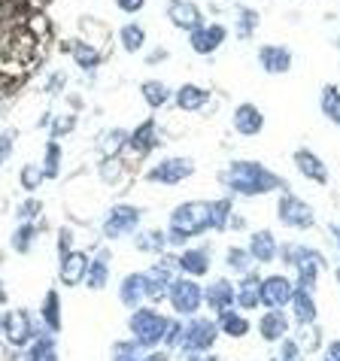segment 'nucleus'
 Listing matches in <instances>:
<instances>
[{
    "label": "nucleus",
    "mask_w": 340,
    "mask_h": 361,
    "mask_svg": "<svg viewBox=\"0 0 340 361\" xmlns=\"http://www.w3.org/2000/svg\"><path fill=\"white\" fill-rule=\"evenodd\" d=\"M222 183L225 188H231L234 195H243V197H258V195L283 192L286 188L279 173L262 167L258 161H240V158L228 164V170H222Z\"/></svg>",
    "instance_id": "nucleus-1"
},
{
    "label": "nucleus",
    "mask_w": 340,
    "mask_h": 361,
    "mask_svg": "<svg viewBox=\"0 0 340 361\" xmlns=\"http://www.w3.org/2000/svg\"><path fill=\"white\" fill-rule=\"evenodd\" d=\"M210 231V204L204 200H186L170 213V231H167V243L170 246H183L192 237Z\"/></svg>",
    "instance_id": "nucleus-2"
},
{
    "label": "nucleus",
    "mask_w": 340,
    "mask_h": 361,
    "mask_svg": "<svg viewBox=\"0 0 340 361\" xmlns=\"http://www.w3.org/2000/svg\"><path fill=\"white\" fill-rule=\"evenodd\" d=\"M167 322H170V319H164V316L158 313V310H152V307H140V310H134V316H131V334H134V343H137L140 349H155V346L164 340Z\"/></svg>",
    "instance_id": "nucleus-3"
},
{
    "label": "nucleus",
    "mask_w": 340,
    "mask_h": 361,
    "mask_svg": "<svg viewBox=\"0 0 340 361\" xmlns=\"http://www.w3.org/2000/svg\"><path fill=\"white\" fill-rule=\"evenodd\" d=\"M167 300H170V307H174V313H179V316H195L198 310L204 307V288L192 276L174 279L170 288H167Z\"/></svg>",
    "instance_id": "nucleus-4"
},
{
    "label": "nucleus",
    "mask_w": 340,
    "mask_h": 361,
    "mask_svg": "<svg viewBox=\"0 0 340 361\" xmlns=\"http://www.w3.org/2000/svg\"><path fill=\"white\" fill-rule=\"evenodd\" d=\"M277 216H279V222L292 231H310L316 225L313 207L292 192H283V197H279V204H277Z\"/></svg>",
    "instance_id": "nucleus-5"
},
{
    "label": "nucleus",
    "mask_w": 340,
    "mask_h": 361,
    "mask_svg": "<svg viewBox=\"0 0 340 361\" xmlns=\"http://www.w3.org/2000/svg\"><path fill=\"white\" fill-rule=\"evenodd\" d=\"M216 337H219V325L213 322V319L192 316V322H188L186 331H183V343L179 346H183L188 355H201V353H207V349H213Z\"/></svg>",
    "instance_id": "nucleus-6"
},
{
    "label": "nucleus",
    "mask_w": 340,
    "mask_h": 361,
    "mask_svg": "<svg viewBox=\"0 0 340 361\" xmlns=\"http://www.w3.org/2000/svg\"><path fill=\"white\" fill-rule=\"evenodd\" d=\"M192 173H195L192 158L174 155V158H162L152 170H146V179L155 183V185H179V183H186Z\"/></svg>",
    "instance_id": "nucleus-7"
},
{
    "label": "nucleus",
    "mask_w": 340,
    "mask_h": 361,
    "mask_svg": "<svg viewBox=\"0 0 340 361\" xmlns=\"http://www.w3.org/2000/svg\"><path fill=\"white\" fill-rule=\"evenodd\" d=\"M140 219H143V213H140L137 207H131V204H119V207H113V209L107 213L101 234H104L107 240L128 237V234H134V231L140 228Z\"/></svg>",
    "instance_id": "nucleus-8"
},
{
    "label": "nucleus",
    "mask_w": 340,
    "mask_h": 361,
    "mask_svg": "<svg viewBox=\"0 0 340 361\" xmlns=\"http://www.w3.org/2000/svg\"><path fill=\"white\" fill-rule=\"evenodd\" d=\"M0 334H4L6 343L16 346V349L34 343L37 331H34V322H31V313H28V310H9V313L4 316V325H0Z\"/></svg>",
    "instance_id": "nucleus-9"
},
{
    "label": "nucleus",
    "mask_w": 340,
    "mask_h": 361,
    "mask_svg": "<svg viewBox=\"0 0 340 361\" xmlns=\"http://www.w3.org/2000/svg\"><path fill=\"white\" fill-rule=\"evenodd\" d=\"M258 295H262V307L267 310H283L292 304V295H295V283L283 274H274V276H262L258 283Z\"/></svg>",
    "instance_id": "nucleus-10"
},
{
    "label": "nucleus",
    "mask_w": 340,
    "mask_h": 361,
    "mask_svg": "<svg viewBox=\"0 0 340 361\" xmlns=\"http://www.w3.org/2000/svg\"><path fill=\"white\" fill-rule=\"evenodd\" d=\"M167 18L174 22L179 31H198L204 25V9L195 0H167Z\"/></svg>",
    "instance_id": "nucleus-11"
},
{
    "label": "nucleus",
    "mask_w": 340,
    "mask_h": 361,
    "mask_svg": "<svg viewBox=\"0 0 340 361\" xmlns=\"http://www.w3.org/2000/svg\"><path fill=\"white\" fill-rule=\"evenodd\" d=\"M225 39H228L225 25H201L198 31H192V37H188V46H192L198 55H213L216 49H222Z\"/></svg>",
    "instance_id": "nucleus-12"
},
{
    "label": "nucleus",
    "mask_w": 340,
    "mask_h": 361,
    "mask_svg": "<svg viewBox=\"0 0 340 361\" xmlns=\"http://www.w3.org/2000/svg\"><path fill=\"white\" fill-rule=\"evenodd\" d=\"M204 304L213 310V313H225V310H231L237 304V288L231 286V279H216V283H210L204 288Z\"/></svg>",
    "instance_id": "nucleus-13"
},
{
    "label": "nucleus",
    "mask_w": 340,
    "mask_h": 361,
    "mask_svg": "<svg viewBox=\"0 0 340 361\" xmlns=\"http://www.w3.org/2000/svg\"><path fill=\"white\" fill-rule=\"evenodd\" d=\"M231 125H234V131L240 137H258L262 134V128H265V113L255 104H240L234 109Z\"/></svg>",
    "instance_id": "nucleus-14"
},
{
    "label": "nucleus",
    "mask_w": 340,
    "mask_h": 361,
    "mask_svg": "<svg viewBox=\"0 0 340 361\" xmlns=\"http://www.w3.org/2000/svg\"><path fill=\"white\" fill-rule=\"evenodd\" d=\"M258 64H262L265 73H289L292 70V52L286 46H262L258 49Z\"/></svg>",
    "instance_id": "nucleus-15"
},
{
    "label": "nucleus",
    "mask_w": 340,
    "mask_h": 361,
    "mask_svg": "<svg viewBox=\"0 0 340 361\" xmlns=\"http://www.w3.org/2000/svg\"><path fill=\"white\" fill-rule=\"evenodd\" d=\"M295 167L301 170V176H307L310 183H316V185H325L328 183V167H325V161L316 152H310V149H298V152H295Z\"/></svg>",
    "instance_id": "nucleus-16"
},
{
    "label": "nucleus",
    "mask_w": 340,
    "mask_h": 361,
    "mask_svg": "<svg viewBox=\"0 0 340 361\" xmlns=\"http://www.w3.org/2000/svg\"><path fill=\"white\" fill-rule=\"evenodd\" d=\"M246 249H249V255H253V262H258V264H267L279 255V243L271 231H255V234L249 237Z\"/></svg>",
    "instance_id": "nucleus-17"
},
{
    "label": "nucleus",
    "mask_w": 340,
    "mask_h": 361,
    "mask_svg": "<svg viewBox=\"0 0 340 361\" xmlns=\"http://www.w3.org/2000/svg\"><path fill=\"white\" fill-rule=\"evenodd\" d=\"M88 264H92V258H88L85 252H67V255H61V283L64 286L85 283Z\"/></svg>",
    "instance_id": "nucleus-18"
},
{
    "label": "nucleus",
    "mask_w": 340,
    "mask_h": 361,
    "mask_svg": "<svg viewBox=\"0 0 340 361\" xmlns=\"http://www.w3.org/2000/svg\"><path fill=\"white\" fill-rule=\"evenodd\" d=\"M289 319L283 310H267V313L262 316V322H258V334H262V340H267V343H279L286 334H289Z\"/></svg>",
    "instance_id": "nucleus-19"
},
{
    "label": "nucleus",
    "mask_w": 340,
    "mask_h": 361,
    "mask_svg": "<svg viewBox=\"0 0 340 361\" xmlns=\"http://www.w3.org/2000/svg\"><path fill=\"white\" fill-rule=\"evenodd\" d=\"M176 270H183V274L192 279L207 276L210 274V252L207 249H186V252L176 258Z\"/></svg>",
    "instance_id": "nucleus-20"
},
{
    "label": "nucleus",
    "mask_w": 340,
    "mask_h": 361,
    "mask_svg": "<svg viewBox=\"0 0 340 361\" xmlns=\"http://www.w3.org/2000/svg\"><path fill=\"white\" fill-rule=\"evenodd\" d=\"M119 300L128 310H140L146 304V286H143V274H128L119 286Z\"/></svg>",
    "instance_id": "nucleus-21"
},
{
    "label": "nucleus",
    "mask_w": 340,
    "mask_h": 361,
    "mask_svg": "<svg viewBox=\"0 0 340 361\" xmlns=\"http://www.w3.org/2000/svg\"><path fill=\"white\" fill-rule=\"evenodd\" d=\"M174 100H176V106L183 109V113H195V109L207 106L210 92L201 88V85H195V82H186V85H179V92L174 94Z\"/></svg>",
    "instance_id": "nucleus-22"
},
{
    "label": "nucleus",
    "mask_w": 340,
    "mask_h": 361,
    "mask_svg": "<svg viewBox=\"0 0 340 361\" xmlns=\"http://www.w3.org/2000/svg\"><path fill=\"white\" fill-rule=\"evenodd\" d=\"M158 143V125L152 122V118H146L143 125H137V131L128 137V146H131V152L137 155H149Z\"/></svg>",
    "instance_id": "nucleus-23"
},
{
    "label": "nucleus",
    "mask_w": 340,
    "mask_h": 361,
    "mask_svg": "<svg viewBox=\"0 0 340 361\" xmlns=\"http://www.w3.org/2000/svg\"><path fill=\"white\" fill-rule=\"evenodd\" d=\"M292 313H295V322L298 325H313L316 322V300H313V292L307 288H298L295 286V295H292Z\"/></svg>",
    "instance_id": "nucleus-24"
},
{
    "label": "nucleus",
    "mask_w": 340,
    "mask_h": 361,
    "mask_svg": "<svg viewBox=\"0 0 340 361\" xmlns=\"http://www.w3.org/2000/svg\"><path fill=\"white\" fill-rule=\"evenodd\" d=\"M258 283H262V276H258V274H243V279H240V288H237V307H240V310H255V307H262Z\"/></svg>",
    "instance_id": "nucleus-25"
},
{
    "label": "nucleus",
    "mask_w": 340,
    "mask_h": 361,
    "mask_svg": "<svg viewBox=\"0 0 340 361\" xmlns=\"http://www.w3.org/2000/svg\"><path fill=\"white\" fill-rule=\"evenodd\" d=\"M109 283V252H97V258L92 264H88V274H85V286L92 288V292H104Z\"/></svg>",
    "instance_id": "nucleus-26"
},
{
    "label": "nucleus",
    "mask_w": 340,
    "mask_h": 361,
    "mask_svg": "<svg viewBox=\"0 0 340 361\" xmlns=\"http://www.w3.org/2000/svg\"><path fill=\"white\" fill-rule=\"evenodd\" d=\"M216 325H219V334H225V337H246L249 334V322H246V316H240L234 313V310H225V313H219L216 319Z\"/></svg>",
    "instance_id": "nucleus-27"
},
{
    "label": "nucleus",
    "mask_w": 340,
    "mask_h": 361,
    "mask_svg": "<svg viewBox=\"0 0 340 361\" xmlns=\"http://www.w3.org/2000/svg\"><path fill=\"white\" fill-rule=\"evenodd\" d=\"M70 52H73V61L83 70H95L101 64V52H97V46H92L88 39H73V43H70Z\"/></svg>",
    "instance_id": "nucleus-28"
},
{
    "label": "nucleus",
    "mask_w": 340,
    "mask_h": 361,
    "mask_svg": "<svg viewBox=\"0 0 340 361\" xmlns=\"http://www.w3.org/2000/svg\"><path fill=\"white\" fill-rule=\"evenodd\" d=\"M319 109H322V116L334 128H340V88L337 85H325L322 88V94H319Z\"/></svg>",
    "instance_id": "nucleus-29"
},
{
    "label": "nucleus",
    "mask_w": 340,
    "mask_h": 361,
    "mask_svg": "<svg viewBox=\"0 0 340 361\" xmlns=\"http://www.w3.org/2000/svg\"><path fill=\"white\" fill-rule=\"evenodd\" d=\"M140 94H143V100L152 109H162L167 100H170V85L158 82V79H146V82L140 85Z\"/></svg>",
    "instance_id": "nucleus-30"
},
{
    "label": "nucleus",
    "mask_w": 340,
    "mask_h": 361,
    "mask_svg": "<svg viewBox=\"0 0 340 361\" xmlns=\"http://www.w3.org/2000/svg\"><path fill=\"white\" fill-rule=\"evenodd\" d=\"M25 361H58V353H55V340L49 334H40L34 337V343L28 346L25 353Z\"/></svg>",
    "instance_id": "nucleus-31"
},
{
    "label": "nucleus",
    "mask_w": 340,
    "mask_h": 361,
    "mask_svg": "<svg viewBox=\"0 0 340 361\" xmlns=\"http://www.w3.org/2000/svg\"><path fill=\"white\" fill-rule=\"evenodd\" d=\"M234 216V204L228 197L210 204V231H228V222Z\"/></svg>",
    "instance_id": "nucleus-32"
},
{
    "label": "nucleus",
    "mask_w": 340,
    "mask_h": 361,
    "mask_svg": "<svg viewBox=\"0 0 340 361\" xmlns=\"http://www.w3.org/2000/svg\"><path fill=\"white\" fill-rule=\"evenodd\" d=\"M43 322H46V328L52 331H61V298H58V292L52 288V292H46V298H43Z\"/></svg>",
    "instance_id": "nucleus-33"
},
{
    "label": "nucleus",
    "mask_w": 340,
    "mask_h": 361,
    "mask_svg": "<svg viewBox=\"0 0 340 361\" xmlns=\"http://www.w3.org/2000/svg\"><path fill=\"white\" fill-rule=\"evenodd\" d=\"M119 43H122V49L128 55H134V52H140V49L146 46V31L137 22H131V25H125L122 31H119Z\"/></svg>",
    "instance_id": "nucleus-34"
},
{
    "label": "nucleus",
    "mask_w": 340,
    "mask_h": 361,
    "mask_svg": "<svg viewBox=\"0 0 340 361\" xmlns=\"http://www.w3.org/2000/svg\"><path fill=\"white\" fill-rule=\"evenodd\" d=\"M128 131H122V128H113V131H107L101 137V155L104 158H119L122 155V149L128 146Z\"/></svg>",
    "instance_id": "nucleus-35"
},
{
    "label": "nucleus",
    "mask_w": 340,
    "mask_h": 361,
    "mask_svg": "<svg viewBox=\"0 0 340 361\" xmlns=\"http://www.w3.org/2000/svg\"><path fill=\"white\" fill-rule=\"evenodd\" d=\"M134 246L140 249V252H164L167 234L164 231H140V234L134 237Z\"/></svg>",
    "instance_id": "nucleus-36"
},
{
    "label": "nucleus",
    "mask_w": 340,
    "mask_h": 361,
    "mask_svg": "<svg viewBox=\"0 0 340 361\" xmlns=\"http://www.w3.org/2000/svg\"><path fill=\"white\" fill-rule=\"evenodd\" d=\"M237 37L240 39H249L255 34V27H258V13L253 6H237Z\"/></svg>",
    "instance_id": "nucleus-37"
},
{
    "label": "nucleus",
    "mask_w": 340,
    "mask_h": 361,
    "mask_svg": "<svg viewBox=\"0 0 340 361\" xmlns=\"http://www.w3.org/2000/svg\"><path fill=\"white\" fill-rule=\"evenodd\" d=\"M34 240H37V228L34 222H22L16 231H13V249L16 252H31V246H34Z\"/></svg>",
    "instance_id": "nucleus-38"
},
{
    "label": "nucleus",
    "mask_w": 340,
    "mask_h": 361,
    "mask_svg": "<svg viewBox=\"0 0 340 361\" xmlns=\"http://www.w3.org/2000/svg\"><path fill=\"white\" fill-rule=\"evenodd\" d=\"M43 173L49 179H58V173H61V146L55 143H46V152H43Z\"/></svg>",
    "instance_id": "nucleus-39"
},
{
    "label": "nucleus",
    "mask_w": 340,
    "mask_h": 361,
    "mask_svg": "<svg viewBox=\"0 0 340 361\" xmlns=\"http://www.w3.org/2000/svg\"><path fill=\"white\" fill-rule=\"evenodd\" d=\"M225 262H228V267H231L234 274H249V267H253V255H249V249H243V246H231L228 249V255H225Z\"/></svg>",
    "instance_id": "nucleus-40"
},
{
    "label": "nucleus",
    "mask_w": 340,
    "mask_h": 361,
    "mask_svg": "<svg viewBox=\"0 0 340 361\" xmlns=\"http://www.w3.org/2000/svg\"><path fill=\"white\" fill-rule=\"evenodd\" d=\"M46 183V173H43V167H31V164H25L22 167V185L28 188V192H37L40 185Z\"/></svg>",
    "instance_id": "nucleus-41"
},
{
    "label": "nucleus",
    "mask_w": 340,
    "mask_h": 361,
    "mask_svg": "<svg viewBox=\"0 0 340 361\" xmlns=\"http://www.w3.org/2000/svg\"><path fill=\"white\" fill-rule=\"evenodd\" d=\"M304 353H301V346H298V340H289V337H283L279 340V358L277 361H298Z\"/></svg>",
    "instance_id": "nucleus-42"
},
{
    "label": "nucleus",
    "mask_w": 340,
    "mask_h": 361,
    "mask_svg": "<svg viewBox=\"0 0 340 361\" xmlns=\"http://www.w3.org/2000/svg\"><path fill=\"white\" fill-rule=\"evenodd\" d=\"M183 331H186V325L176 322V319H174V322H167V331H164V340H162V343H164L167 349L179 346V343H183Z\"/></svg>",
    "instance_id": "nucleus-43"
},
{
    "label": "nucleus",
    "mask_w": 340,
    "mask_h": 361,
    "mask_svg": "<svg viewBox=\"0 0 340 361\" xmlns=\"http://www.w3.org/2000/svg\"><path fill=\"white\" fill-rule=\"evenodd\" d=\"M73 128H76V116H73V113H70V116H58L55 125H52V137H55V140H58V137H67L70 131H73Z\"/></svg>",
    "instance_id": "nucleus-44"
},
{
    "label": "nucleus",
    "mask_w": 340,
    "mask_h": 361,
    "mask_svg": "<svg viewBox=\"0 0 340 361\" xmlns=\"http://www.w3.org/2000/svg\"><path fill=\"white\" fill-rule=\"evenodd\" d=\"M40 209H43V204H40V200H25L22 207H18V219H22V222H31L34 216H40Z\"/></svg>",
    "instance_id": "nucleus-45"
},
{
    "label": "nucleus",
    "mask_w": 340,
    "mask_h": 361,
    "mask_svg": "<svg viewBox=\"0 0 340 361\" xmlns=\"http://www.w3.org/2000/svg\"><path fill=\"white\" fill-rule=\"evenodd\" d=\"M13 143H16V134L13 131L0 134V164L9 161V155H13Z\"/></svg>",
    "instance_id": "nucleus-46"
},
{
    "label": "nucleus",
    "mask_w": 340,
    "mask_h": 361,
    "mask_svg": "<svg viewBox=\"0 0 340 361\" xmlns=\"http://www.w3.org/2000/svg\"><path fill=\"white\" fill-rule=\"evenodd\" d=\"M116 6L122 9L125 16H137V13H143L146 0H116Z\"/></svg>",
    "instance_id": "nucleus-47"
},
{
    "label": "nucleus",
    "mask_w": 340,
    "mask_h": 361,
    "mask_svg": "<svg viewBox=\"0 0 340 361\" xmlns=\"http://www.w3.org/2000/svg\"><path fill=\"white\" fill-rule=\"evenodd\" d=\"M322 361H340V340H332V343L325 346Z\"/></svg>",
    "instance_id": "nucleus-48"
},
{
    "label": "nucleus",
    "mask_w": 340,
    "mask_h": 361,
    "mask_svg": "<svg viewBox=\"0 0 340 361\" xmlns=\"http://www.w3.org/2000/svg\"><path fill=\"white\" fill-rule=\"evenodd\" d=\"M64 88V73H52V79H49V92L58 94Z\"/></svg>",
    "instance_id": "nucleus-49"
},
{
    "label": "nucleus",
    "mask_w": 340,
    "mask_h": 361,
    "mask_svg": "<svg viewBox=\"0 0 340 361\" xmlns=\"http://www.w3.org/2000/svg\"><path fill=\"white\" fill-rule=\"evenodd\" d=\"M328 234H332V243L337 246V252H340V225H328Z\"/></svg>",
    "instance_id": "nucleus-50"
},
{
    "label": "nucleus",
    "mask_w": 340,
    "mask_h": 361,
    "mask_svg": "<svg viewBox=\"0 0 340 361\" xmlns=\"http://www.w3.org/2000/svg\"><path fill=\"white\" fill-rule=\"evenodd\" d=\"M164 55H167V52H164V49H155V52H152V55H149V58H146V64H162V58H164Z\"/></svg>",
    "instance_id": "nucleus-51"
},
{
    "label": "nucleus",
    "mask_w": 340,
    "mask_h": 361,
    "mask_svg": "<svg viewBox=\"0 0 340 361\" xmlns=\"http://www.w3.org/2000/svg\"><path fill=\"white\" fill-rule=\"evenodd\" d=\"M228 228H246V219H243V216H231V222H228Z\"/></svg>",
    "instance_id": "nucleus-52"
},
{
    "label": "nucleus",
    "mask_w": 340,
    "mask_h": 361,
    "mask_svg": "<svg viewBox=\"0 0 340 361\" xmlns=\"http://www.w3.org/2000/svg\"><path fill=\"white\" fill-rule=\"evenodd\" d=\"M186 361H216V358H201V355H188Z\"/></svg>",
    "instance_id": "nucleus-53"
},
{
    "label": "nucleus",
    "mask_w": 340,
    "mask_h": 361,
    "mask_svg": "<svg viewBox=\"0 0 340 361\" xmlns=\"http://www.w3.org/2000/svg\"><path fill=\"white\" fill-rule=\"evenodd\" d=\"M4 298H6V288H4V286H0V300H4Z\"/></svg>",
    "instance_id": "nucleus-54"
},
{
    "label": "nucleus",
    "mask_w": 340,
    "mask_h": 361,
    "mask_svg": "<svg viewBox=\"0 0 340 361\" xmlns=\"http://www.w3.org/2000/svg\"><path fill=\"white\" fill-rule=\"evenodd\" d=\"M337 283H340V267H337Z\"/></svg>",
    "instance_id": "nucleus-55"
}]
</instances>
